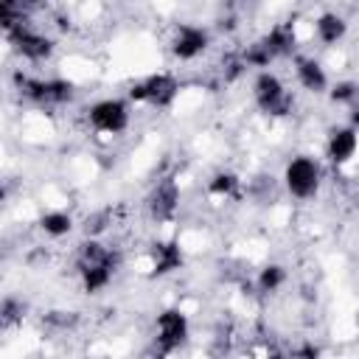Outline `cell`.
Listing matches in <instances>:
<instances>
[{"mask_svg":"<svg viewBox=\"0 0 359 359\" xmlns=\"http://www.w3.org/2000/svg\"><path fill=\"white\" fill-rule=\"evenodd\" d=\"M283 185L294 199H309L320 188V165L314 157H292L283 168Z\"/></svg>","mask_w":359,"mask_h":359,"instance_id":"6da1fadb","label":"cell"},{"mask_svg":"<svg viewBox=\"0 0 359 359\" xmlns=\"http://www.w3.org/2000/svg\"><path fill=\"white\" fill-rule=\"evenodd\" d=\"M252 98L258 104V109H264L266 115H286L292 109V95L286 93L283 81L272 73V70H261L252 81Z\"/></svg>","mask_w":359,"mask_h":359,"instance_id":"7a4b0ae2","label":"cell"},{"mask_svg":"<svg viewBox=\"0 0 359 359\" xmlns=\"http://www.w3.org/2000/svg\"><path fill=\"white\" fill-rule=\"evenodd\" d=\"M188 339V317L180 309H165L154 320V348L165 356Z\"/></svg>","mask_w":359,"mask_h":359,"instance_id":"3957f363","label":"cell"},{"mask_svg":"<svg viewBox=\"0 0 359 359\" xmlns=\"http://www.w3.org/2000/svg\"><path fill=\"white\" fill-rule=\"evenodd\" d=\"M177 93H180V84L171 73H151L149 79L132 84L129 98L132 101H146L151 107H168V104H174Z\"/></svg>","mask_w":359,"mask_h":359,"instance_id":"277c9868","label":"cell"},{"mask_svg":"<svg viewBox=\"0 0 359 359\" xmlns=\"http://www.w3.org/2000/svg\"><path fill=\"white\" fill-rule=\"evenodd\" d=\"M90 123L93 129L104 135H118L129 126V107L121 98H104L90 107Z\"/></svg>","mask_w":359,"mask_h":359,"instance_id":"5b68a950","label":"cell"},{"mask_svg":"<svg viewBox=\"0 0 359 359\" xmlns=\"http://www.w3.org/2000/svg\"><path fill=\"white\" fill-rule=\"evenodd\" d=\"M205 48H208V31H205V28L191 25V22H180V25H177L174 39H171V50H174L177 59L191 62V59H196Z\"/></svg>","mask_w":359,"mask_h":359,"instance_id":"8992f818","label":"cell"},{"mask_svg":"<svg viewBox=\"0 0 359 359\" xmlns=\"http://www.w3.org/2000/svg\"><path fill=\"white\" fill-rule=\"evenodd\" d=\"M149 213L157 222H171L180 208V188L174 180H160L149 194Z\"/></svg>","mask_w":359,"mask_h":359,"instance_id":"52a82bcc","label":"cell"},{"mask_svg":"<svg viewBox=\"0 0 359 359\" xmlns=\"http://www.w3.org/2000/svg\"><path fill=\"white\" fill-rule=\"evenodd\" d=\"M356 149H359L356 126H337V129H331V135L325 140V154H328L331 163H337V165L348 163L356 154Z\"/></svg>","mask_w":359,"mask_h":359,"instance_id":"ba28073f","label":"cell"},{"mask_svg":"<svg viewBox=\"0 0 359 359\" xmlns=\"http://www.w3.org/2000/svg\"><path fill=\"white\" fill-rule=\"evenodd\" d=\"M294 76L309 93H323L328 87V76L314 56H294Z\"/></svg>","mask_w":359,"mask_h":359,"instance_id":"9c48e42d","label":"cell"},{"mask_svg":"<svg viewBox=\"0 0 359 359\" xmlns=\"http://www.w3.org/2000/svg\"><path fill=\"white\" fill-rule=\"evenodd\" d=\"M180 264H182V250L177 241H154V247H151L154 275H168V272L180 269Z\"/></svg>","mask_w":359,"mask_h":359,"instance_id":"30bf717a","label":"cell"},{"mask_svg":"<svg viewBox=\"0 0 359 359\" xmlns=\"http://www.w3.org/2000/svg\"><path fill=\"white\" fill-rule=\"evenodd\" d=\"M348 31V22L345 17H339L337 11H323L317 20H314V34L323 45H337Z\"/></svg>","mask_w":359,"mask_h":359,"instance_id":"8fae6325","label":"cell"},{"mask_svg":"<svg viewBox=\"0 0 359 359\" xmlns=\"http://www.w3.org/2000/svg\"><path fill=\"white\" fill-rule=\"evenodd\" d=\"M39 227H42L45 236L62 238V236H67V233L73 230V216H70L67 210H48V213H42Z\"/></svg>","mask_w":359,"mask_h":359,"instance_id":"7c38bea8","label":"cell"},{"mask_svg":"<svg viewBox=\"0 0 359 359\" xmlns=\"http://www.w3.org/2000/svg\"><path fill=\"white\" fill-rule=\"evenodd\" d=\"M283 280H286V269L278 264H266L258 275V289L261 292H278L283 286Z\"/></svg>","mask_w":359,"mask_h":359,"instance_id":"4fadbf2b","label":"cell"},{"mask_svg":"<svg viewBox=\"0 0 359 359\" xmlns=\"http://www.w3.org/2000/svg\"><path fill=\"white\" fill-rule=\"evenodd\" d=\"M208 188H210V194H216V196H230V194L238 188V180H236V174H230V171H219V174L208 182Z\"/></svg>","mask_w":359,"mask_h":359,"instance_id":"5bb4252c","label":"cell"},{"mask_svg":"<svg viewBox=\"0 0 359 359\" xmlns=\"http://www.w3.org/2000/svg\"><path fill=\"white\" fill-rule=\"evenodd\" d=\"M359 98V84L356 81H337L331 87V101L337 104H353Z\"/></svg>","mask_w":359,"mask_h":359,"instance_id":"9a60e30c","label":"cell"},{"mask_svg":"<svg viewBox=\"0 0 359 359\" xmlns=\"http://www.w3.org/2000/svg\"><path fill=\"white\" fill-rule=\"evenodd\" d=\"M264 359H283V353H266Z\"/></svg>","mask_w":359,"mask_h":359,"instance_id":"2e32d148","label":"cell"}]
</instances>
